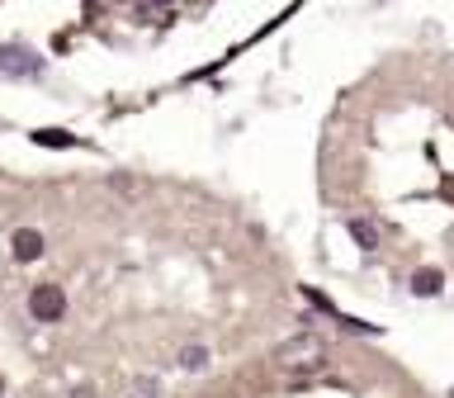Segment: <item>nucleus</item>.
<instances>
[{
  "mask_svg": "<svg viewBox=\"0 0 454 398\" xmlns=\"http://www.w3.org/2000/svg\"><path fill=\"white\" fill-rule=\"evenodd\" d=\"M34 142H38V147H71L76 138H71V133H62V128H38V133H34Z\"/></svg>",
  "mask_w": 454,
  "mask_h": 398,
  "instance_id": "obj_7",
  "label": "nucleus"
},
{
  "mask_svg": "<svg viewBox=\"0 0 454 398\" xmlns=\"http://www.w3.org/2000/svg\"><path fill=\"white\" fill-rule=\"evenodd\" d=\"M10 247H14V261H38L48 242H43V233H34V227H20V233L10 237Z\"/></svg>",
  "mask_w": 454,
  "mask_h": 398,
  "instance_id": "obj_4",
  "label": "nucleus"
},
{
  "mask_svg": "<svg viewBox=\"0 0 454 398\" xmlns=\"http://www.w3.org/2000/svg\"><path fill=\"white\" fill-rule=\"evenodd\" d=\"M445 290V275H440V270H417V275H411V294H421V298H431V294H440Z\"/></svg>",
  "mask_w": 454,
  "mask_h": 398,
  "instance_id": "obj_5",
  "label": "nucleus"
},
{
  "mask_svg": "<svg viewBox=\"0 0 454 398\" xmlns=\"http://www.w3.org/2000/svg\"><path fill=\"white\" fill-rule=\"evenodd\" d=\"M275 365L284 370V375H312V370L326 365V341L317 332H298L289 341H279Z\"/></svg>",
  "mask_w": 454,
  "mask_h": 398,
  "instance_id": "obj_1",
  "label": "nucleus"
},
{
  "mask_svg": "<svg viewBox=\"0 0 454 398\" xmlns=\"http://www.w3.org/2000/svg\"><path fill=\"white\" fill-rule=\"evenodd\" d=\"M346 227H350V237H355V242H360V247H364V251H374V247H379V227H374V223H369V219H350Z\"/></svg>",
  "mask_w": 454,
  "mask_h": 398,
  "instance_id": "obj_6",
  "label": "nucleus"
},
{
  "mask_svg": "<svg viewBox=\"0 0 454 398\" xmlns=\"http://www.w3.org/2000/svg\"><path fill=\"white\" fill-rule=\"evenodd\" d=\"M28 313H34L38 322H62V313H67L62 284H38V290L28 294Z\"/></svg>",
  "mask_w": 454,
  "mask_h": 398,
  "instance_id": "obj_2",
  "label": "nucleus"
},
{
  "mask_svg": "<svg viewBox=\"0 0 454 398\" xmlns=\"http://www.w3.org/2000/svg\"><path fill=\"white\" fill-rule=\"evenodd\" d=\"M0 71H5V76H43V57L20 48V43H5V48H0Z\"/></svg>",
  "mask_w": 454,
  "mask_h": 398,
  "instance_id": "obj_3",
  "label": "nucleus"
},
{
  "mask_svg": "<svg viewBox=\"0 0 454 398\" xmlns=\"http://www.w3.org/2000/svg\"><path fill=\"white\" fill-rule=\"evenodd\" d=\"M180 365H184V370H204V365H208V351H204V346H184V351H180Z\"/></svg>",
  "mask_w": 454,
  "mask_h": 398,
  "instance_id": "obj_8",
  "label": "nucleus"
}]
</instances>
